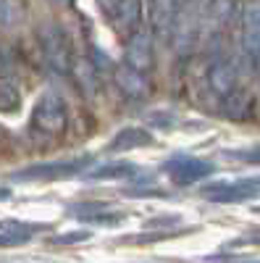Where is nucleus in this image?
<instances>
[{
    "label": "nucleus",
    "mask_w": 260,
    "mask_h": 263,
    "mask_svg": "<svg viewBox=\"0 0 260 263\" xmlns=\"http://www.w3.org/2000/svg\"><path fill=\"white\" fill-rule=\"evenodd\" d=\"M208 84H210V90L215 95H231L234 92V87H236V69H234V63L231 61H215L210 66V71H208Z\"/></svg>",
    "instance_id": "obj_11"
},
{
    "label": "nucleus",
    "mask_w": 260,
    "mask_h": 263,
    "mask_svg": "<svg viewBox=\"0 0 260 263\" xmlns=\"http://www.w3.org/2000/svg\"><path fill=\"white\" fill-rule=\"evenodd\" d=\"M197 32H200V18L194 16V11H179L176 27H173V45L182 55L192 53V48L197 45Z\"/></svg>",
    "instance_id": "obj_9"
},
{
    "label": "nucleus",
    "mask_w": 260,
    "mask_h": 263,
    "mask_svg": "<svg viewBox=\"0 0 260 263\" xmlns=\"http://www.w3.org/2000/svg\"><path fill=\"white\" fill-rule=\"evenodd\" d=\"M203 197L210 200V203H245V200H255V197H260V177L203 187Z\"/></svg>",
    "instance_id": "obj_3"
},
{
    "label": "nucleus",
    "mask_w": 260,
    "mask_h": 263,
    "mask_svg": "<svg viewBox=\"0 0 260 263\" xmlns=\"http://www.w3.org/2000/svg\"><path fill=\"white\" fill-rule=\"evenodd\" d=\"M231 11H234V0H210V3L205 6V11H203L205 32H218L229 21Z\"/></svg>",
    "instance_id": "obj_15"
},
{
    "label": "nucleus",
    "mask_w": 260,
    "mask_h": 263,
    "mask_svg": "<svg viewBox=\"0 0 260 263\" xmlns=\"http://www.w3.org/2000/svg\"><path fill=\"white\" fill-rule=\"evenodd\" d=\"M113 82H116V87L126 98H142V95H147V79H145V74L137 71V69H132L129 63L116 66Z\"/></svg>",
    "instance_id": "obj_10"
},
{
    "label": "nucleus",
    "mask_w": 260,
    "mask_h": 263,
    "mask_svg": "<svg viewBox=\"0 0 260 263\" xmlns=\"http://www.w3.org/2000/svg\"><path fill=\"white\" fill-rule=\"evenodd\" d=\"M137 166L129 163V161H113V163H103L97 168H92L90 174H87V179L92 182H100V179H132L137 177Z\"/></svg>",
    "instance_id": "obj_16"
},
{
    "label": "nucleus",
    "mask_w": 260,
    "mask_h": 263,
    "mask_svg": "<svg viewBox=\"0 0 260 263\" xmlns=\"http://www.w3.org/2000/svg\"><path fill=\"white\" fill-rule=\"evenodd\" d=\"M126 63L137 71H150L153 66V37L147 32H134L126 42Z\"/></svg>",
    "instance_id": "obj_8"
},
{
    "label": "nucleus",
    "mask_w": 260,
    "mask_h": 263,
    "mask_svg": "<svg viewBox=\"0 0 260 263\" xmlns=\"http://www.w3.org/2000/svg\"><path fill=\"white\" fill-rule=\"evenodd\" d=\"M139 16H142V0H121L118 11H116V24L124 32L134 34V29L139 24Z\"/></svg>",
    "instance_id": "obj_17"
},
{
    "label": "nucleus",
    "mask_w": 260,
    "mask_h": 263,
    "mask_svg": "<svg viewBox=\"0 0 260 263\" xmlns=\"http://www.w3.org/2000/svg\"><path fill=\"white\" fill-rule=\"evenodd\" d=\"M71 77L76 82V87L82 90L84 98H95L97 95V69H95V63L92 61H87V58H76L74 66H71Z\"/></svg>",
    "instance_id": "obj_14"
},
{
    "label": "nucleus",
    "mask_w": 260,
    "mask_h": 263,
    "mask_svg": "<svg viewBox=\"0 0 260 263\" xmlns=\"http://www.w3.org/2000/svg\"><path fill=\"white\" fill-rule=\"evenodd\" d=\"M32 124L39 132H45V135L63 132L66 129V105H63V100L55 92H45L32 111Z\"/></svg>",
    "instance_id": "obj_4"
},
{
    "label": "nucleus",
    "mask_w": 260,
    "mask_h": 263,
    "mask_svg": "<svg viewBox=\"0 0 260 263\" xmlns=\"http://www.w3.org/2000/svg\"><path fill=\"white\" fill-rule=\"evenodd\" d=\"M0 248L24 245L42 229V224H18V221H0Z\"/></svg>",
    "instance_id": "obj_13"
},
{
    "label": "nucleus",
    "mask_w": 260,
    "mask_h": 263,
    "mask_svg": "<svg viewBox=\"0 0 260 263\" xmlns=\"http://www.w3.org/2000/svg\"><path fill=\"white\" fill-rule=\"evenodd\" d=\"M215 171V166L210 161H203V158H171L166 163V174L171 177L173 184H179V187H189L194 182H200L205 177H210V174Z\"/></svg>",
    "instance_id": "obj_5"
},
{
    "label": "nucleus",
    "mask_w": 260,
    "mask_h": 263,
    "mask_svg": "<svg viewBox=\"0 0 260 263\" xmlns=\"http://www.w3.org/2000/svg\"><path fill=\"white\" fill-rule=\"evenodd\" d=\"M255 213H260V205H257V208H255Z\"/></svg>",
    "instance_id": "obj_27"
},
{
    "label": "nucleus",
    "mask_w": 260,
    "mask_h": 263,
    "mask_svg": "<svg viewBox=\"0 0 260 263\" xmlns=\"http://www.w3.org/2000/svg\"><path fill=\"white\" fill-rule=\"evenodd\" d=\"M176 18H179V3L176 0H153V6H150V24H153V32L161 40L173 34Z\"/></svg>",
    "instance_id": "obj_7"
},
{
    "label": "nucleus",
    "mask_w": 260,
    "mask_h": 263,
    "mask_svg": "<svg viewBox=\"0 0 260 263\" xmlns=\"http://www.w3.org/2000/svg\"><path fill=\"white\" fill-rule=\"evenodd\" d=\"M21 108V95L11 82H0V114H16Z\"/></svg>",
    "instance_id": "obj_19"
},
{
    "label": "nucleus",
    "mask_w": 260,
    "mask_h": 263,
    "mask_svg": "<svg viewBox=\"0 0 260 263\" xmlns=\"http://www.w3.org/2000/svg\"><path fill=\"white\" fill-rule=\"evenodd\" d=\"M257 71H260V58H257Z\"/></svg>",
    "instance_id": "obj_26"
},
{
    "label": "nucleus",
    "mask_w": 260,
    "mask_h": 263,
    "mask_svg": "<svg viewBox=\"0 0 260 263\" xmlns=\"http://www.w3.org/2000/svg\"><path fill=\"white\" fill-rule=\"evenodd\" d=\"M250 111V95L247 92H231L224 98V114L229 119H245Z\"/></svg>",
    "instance_id": "obj_18"
},
{
    "label": "nucleus",
    "mask_w": 260,
    "mask_h": 263,
    "mask_svg": "<svg viewBox=\"0 0 260 263\" xmlns=\"http://www.w3.org/2000/svg\"><path fill=\"white\" fill-rule=\"evenodd\" d=\"M39 42H42V53H45V61L53 66L58 74H71V48L69 40L63 34V29L58 24H42L39 27Z\"/></svg>",
    "instance_id": "obj_2"
},
{
    "label": "nucleus",
    "mask_w": 260,
    "mask_h": 263,
    "mask_svg": "<svg viewBox=\"0 0 260 263\" xmlns=\"http://www.w3.org/2000/svg\"><path fill=\"white\" fill-rule=\"evenodd\" d=\"M11 197V190L8 187H0V200H8Z\"/></svg>",
    "instance_id": "obj_25"
},
{
    "label": "nucleus",
    "mask_w": 260,
    "mask_h": 263,
    "mask_svg": "<svg viewBox=\"0 0 260 263\" xmlns=\"http://www.w3.org/2000/svg\"><path fill=\"white\" fill-rule=\"evenodd\" d=\"M242 50L250 61L260 58V0H247L242 8Z\"/></svg>",
    "instance_id": "obj_6"
},
{
    "label": "nucleus",
    "mask_w": 260,
    "mask_h": 263,
    "mask_svg": "<svg viewBox=\"0 0 260 263\" xmlns=\"http://www.w3.org/2000/svg\"><path fill=\"white\" fill-rule=\"evenodd\" d=\"M21 21V8L16 0H0V27H16Z\"/></svg>",
    "instance_id": "obj_20"
},
{
    "label": "nucleus",
    "mask_w": 260,
    "mask_h": 263,
    "mask_svg": "<svg viewBox=\"0 0 260 263\" xmlns=\"http://www.w3.org/2000/svg\"><path fill=\"white\" fill-rule=\"evenodd\" d=\"M226 156H231L236 161H245V163H260V145L247 147V150H229Z\"/></svg>",
    "instance_id": "obj_22"
},
{
    "label": "nucleus",
    "mask_w": 260,
    "mask_h": 263,
    "mask_svg": "<svg viewBox=\"0 0 260 263\" xmlns=\"http://www.w3.org/2000/svg\"><path fill=\"white\" fill-rule=\"evenodd\" d=\"M147 145H153V135H150L147 129H142V126H126V129H121L118 135L111 140L108 150H111V153H126V150L147 147Z\"/></svg>",
    "instance_id": "obj_12"
},
{
    "label": "nucleus",
    "mask_w": 260,
    "mask_h": 263,
    "mask_svg": "<svg viewBox=\"0 0 260 263\" xmlns=\"http://www.w3.org/2000/svg\"><path fill=\"white\" fill-rule=\"evenodd\" d=\"M124 218V213H105V211H100V213H95V216H90V218H84L87 224H118Z\"/></svg>",
    "instance_id": "obj_23"
},
{
    "label": "nucleus",
    "mask_w": 260,
    "mask_h": 263,
    "mask_svg": "<svg viewBox=\"0 0 260 263\" xmlns=\"http://www.w3.org/2000/svg\"><path fill=\"white\" fill-rule=\"evenodd\" d=\"M13 71H16V58H13V50L0 42V79H13Z\"/></svg>",
    "instance_id": "obj_21"
},
{
    "label": "nucleus",
    "mask_w": 260,
    "mask_h": 263,
    "mask_svg": "<svg viewBox=\"0 0 260 263\" xmlns=\"http://www.w3.org/2000/svg\"><path fill=\"white\" fill-rule=\"evenodd\" d=\"M90 239V232H69V234H61L53 239V245H74V242H84Z\"/></svg>",
    "instance_id": "obj_24"
},
{
    "label": "nucleus",
    "mask_w": 260,
    "mask_h": 263,
    "mask_svg": "<svg viewBox=\"0 0 260 263\" xmlns=\"http://www.w3.org/2000/svg\"><path fill=\"white\" fill-rule=\"evenodd\" d=\"M90 166V158H66V161H42L32 163L21 171H13L11 179L13 182H58V179H69L74 174L84 171Z\"/></svg>",
    "instance_id": "obj_1"
}]
</instances>
